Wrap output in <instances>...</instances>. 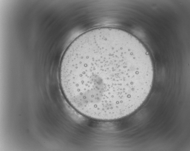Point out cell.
Masks as SVG:
<instances>
[{"label":"cell","mask_w":190,"mask_h":151,"mask_svg":"<svg viewBox=\"0 0 190 151\" xmlns=\"http://www.w3.org/2000/svg\"><path fill=\"white\" fill-rule=\"evenodd\" d=\"M154 69L147 50L123 30L100 28L76 38L62 57L61 87L77 111L101 120L133 113L150 92Z\"/></svg>","instance_id":"obj_1"}]
</instances>
